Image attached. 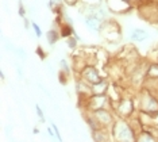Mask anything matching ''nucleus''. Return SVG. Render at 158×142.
Returning <instances> with one entry per match:
<instances>
[{"label":"nucleus","instance_id":"nucleus-1","mask_svg":"<svg viewBox=\"0 0 158 142\" xmlns=\"http://www.w3.org/2000/svg\"><path fill=\"white\" fill-rule=\"evenodd\" d=\"M82 76H84V79L87 80L88 83H91V84H98V83L102 81V79H100V76L98 72H96L95 68H87L82 72Z\"/></svg>","mask_w":158,"mask_h":142},{"label":"nucleus","instance_id":"nucleus-2","mask_svg":"<svg viewBox=\"0 0 158 142\" xmlns=\"http://www.w3.org/2000/svg\"><path fill=\"white\" fill-rule=\"evenodd\" d=\"M131 130L128 129L126 125H120V127H119V130H118V137L120 138V140H123V141H126V140H132V136H131Z\"/></svg>","mask_w":158,"mask_h":142},{"label":"nucleus","instance_id":"nucleus-3","mask_svg":"<svg viewBox=\"0 0 158 142\" xmlns=\"http://www.w3.org/2000/svg\"><path fill=\"white\" fill-rule=\"evenodd\" d=\"M149 37V34L145 31V30H141V28H135V30L131 31V38L134 39V41H138V42H142L147 39Z\"/></svg>","mask_w":158,"mask_h":142},{"label":"nucleus","instance_id":"nucleus-4","mask_svg":"<svg viewBox=\"0 0 158 142\" xmlns=\"http://www.w3.org/2000/svg\"><path fill=\"white\" fill-rule=\"evenodd\" d=\"M85 23H87V26L91 28V30H95L98 31L100 28V22H99V18L96 15H91L88 16L87 19H85Z\"/></svg>","mask_w":158,"mask_h":142},{"label":"nucleus","instance_id":"nucleus-5","mask_svg":"<svg viewBox=\"0 0 158 142\" xmlns=\"http://www.w3.org/2000/svg\"><path fill=\"white\" fill-rule=\"evenodd\" d=\"M95 115H96V118H98L100 122L104 123V125H108V123L112 121L111 115H110L107 111H104V110H98V111L95 112Z\"/></svg>","mask_w":158,"mask_h":142},{"label":"nucleus","instance_id":"nucleus-6","mask_svg":"<svg viewBox=\"0 0 158 142\" xmlns=\"http://www.w3.org/2000/svg\"><path fill=\"white\" fill-rule=\"evenodd\" d=\"M146 110L149 112H156L158 110V103L152 97H149V100H146Z\"/></svg>","mask_w":158,"mask_h":142},{"label":"nucleus","instance_id":"nucleus-7","mask_svg":"<svg viewBox=\"0 0 158 142\" xmlns=\"http://www.w3.org/2000/svg\"><path fill=\"white\" fill-rule=\"evenodd\" d=\"M46 37H48V42L50 45H54V43L58 41V32L56 30H52V31H48V34H46Z\"/></svg>","mask_w":158,"mask_h":142},{"label":"nucleus","instance_id":"nucleus-8","mask_svg":"<svg viewBox=\"0 0 158 142\" xmlns=\"http://www.w3.org/2000/svg\"><path fill=\"white\" fill-rule=\"evenodd\" d=\"M106 83L103 81H100V83H98V84H93V93H96V95H102L104 91H106Z\"/></svg>","mask_w":158,"mask_h":142},{"label":"nucleus","instance_id":"nucleus-9","mask_svg":"<svg viewBox=\"0 0 158 142\" xmlns=\"http://www.w3.org/2000/svg\"><path fill=\"white\" fill-rule=\"evenodd\" d=\"M119 111L122 112V114H128V112L131 111V103L127 100H124L123 103H122V105L119 107Z\"/></svg>","mask_w":158,"mask_h":142},{"label":"nucleus","instance_id":"nucleus-10","mask_svg":"<svg viewBox=\"0 0 158 142\" xmlns=\"http://www.w3.org/2000/svg\"><path fill=\"white\" fill-rule=\"evenodd\" d=\"M147 75H149L150 77H158V65H152L149 72H147Z\"/></svg>","mask_w":158,"mask_h":142},{"label":"nucleus","instance_id":"nucleus-11","mask_svg":"<svg viewBox=\"0 0 158 142\" xmlns=\"http://www.w3.org/2000/svg\"><path fill=\"white\" fill-rule=\"evenodd\" d=\"M73 30H72V27L69 26H62V37H68L69 34H72Z\"/></svg>","mask_w":158,"mask_h":142},{"label":"nucleus","instance_id":"nucleus-12","mask_svg":"<svg viewBox=\"0 0 158 142\" xmlns=\"http://www.w3.org/2000/svg\"><path fill=\"white\" fill-rule=\"evenodd\" d=\"M35 108H37V114H38V116H39V118H41V121H42V122H45V116H44V112H42V110H41V108H39V105H37V107H35Z\"/></svg>","mask_w":158,"mask_h":142},{"label":"nucleus","instance_id":"nucleus-13","mask_svg":"<svg viewBox=\"0 0 158 142\" xmlns=\"http://www.w3.org/2000/svg\"><path fill=\"white\" fill-rule=\"evenodd\" d=\"M68 45H69V47H76V39H73V38H70L69 41H68Z\"/></svg>","mask_w":158,"mask_h":142},{"label":"nucleus","instance_id":"nucleus-14","mask_svg":"<svg viewBox=\"0 0 158 142\" xmlns=\"http://www.w3.org/2000/svg\"><path fill=\"white\" fill-rule=\"evenodd\" d=\"M33 28L35 30V34H37V37H41V30H39V27L35 23H33Z\"/></svg>","mask_w":158,"mask_h":142},{"label":"nucleus","instance_id":"nucleus-15","mask_svg":"<svg viewBox=\"0 0 158 142\" xmlns=\"http://www.w3.org/2000/svg\"><path fill=\"white\" fill-rule=\"evenodd\" d=\"M37 54H38V56H41L42 60H44V58L46 57V54H45L44 52H42V49H41V47H38V49H37Z\"/></svg>","mask_w":158,"mask_h":142},{"label":"nucleus","instance_id":"nucleus-16","mask_svg":"<svg viewBox=\"0 0 158 142\" xmlns=\"http://www.w3.org/2000/svg\"><path fill=\"white\" fill-rule=\"evenodd\" d=\"M19 14H20V16H24V8H23L22 6L19 7Z\"/></svg>","mask_w":158,"mask_h":142}]
</instances>
